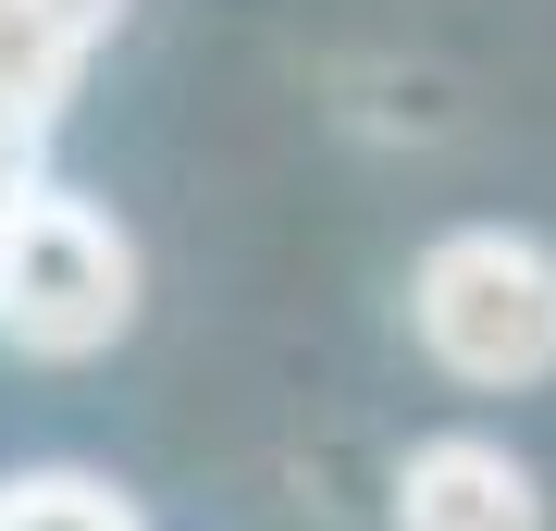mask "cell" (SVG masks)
<instances>
[{
    "mask_svg": "<svg viewBox=\"0 0 556 531\" xmlns=\"http://www.w3.org/2000/svg\"><path fill=\"white\" fill-rule=\"evenodd\" d=\"M408 334L445 383L532 395L556 383V248L519 223H457L408 260Z\"/></svg>",
    "mask_w": 556,
    "mask_h": 531,
    "instance_id": "cell-1",
    "label": "cell"
},
{
    "mask_svg": "<svg viewBox=\"0 0 556 531\" xmlns=\"http://www.w3.org/2000/svg\"><path fill=\"white\" fill-rule=\"evenodd\" d=\"M124 321H137V236H124L100 198L38 174L0 211V346L75 371V358L124 346Z\"/></svg>",
    "mask_w": 556,
    "mask_h": 531,
    "instance_id": "cell-2",
    "label": "cell"
},
{
    "mask_svg": "<svg viewBox=\"0 0 556 531\" xmlns=\"http://www.w3.org/2000/svg\"><path fill=\"white\" fill-rule=\"evenodd\" d=\"M396 531H544V482L495 433H433L396 470Z\"/></svg>",
    "mask_w": 556,
    "mask_h": 531,
    "instance_id": "cell-3",
    "label": "cell"
},
{
    "mask_svg": "<svg viewBox=\"0 0 556 531\" xmlns=\"http://www.w3.org/2000/svg\"><path fill=\"white\" fill-rule=\"evenodd\" d=\"M0 531H149V519L87 470H25V482H0Z\"/></svg>",
    "mask_w": 556,
    "mask_h": 531,
    "instance_id": "cell-4",
    "label": "cell"
},
{
    "mask_svg": "<svg viewBox=\"0 0 556 531\" xmlns=\"http://www.w3.org/2000/svg\"><path fill=\"white\" fill-rule=\"evenodd\" d=\"M38 13H50V25H62V38H75L87 62H100V50H112V25H124V0H38Z\"/></svg>",
    "mask_w": 556,
    "mask_h": 531,
    "instance_id": "cell-5",
    "label": "cell"
}]
</instances>
